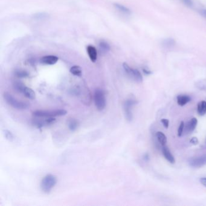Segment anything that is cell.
Returning a JSON list of instances; mask_svg holds the SVG:
<instances>
[{"mask_svg": "<svg viewBox=\"0 0 206 206\" xmlns=\"http://www.w3.org/2000/svg\"><path fill=\"white\" fill-rule=\"evenodd\" d=\"M175 45V41L172 38H167L163 41V46L166 49L172 48Z\"/></svg>", "mask_w": 206, "mask_h": 206, "instance_id": "cell-18", "label": "cell"}, {"mask_svg": "<svg viewBox=\"0 0 206 206\" xmlns=\"http://www.w3.org/2000/svg\"><path fill=\"white\" fill-rule=\"evenodd\" d=\"M99 48L101 50L103 53H107L110 50V47L109 44L104 41H102L99 42Z\"/></svg>", "mask_w": 206, "mask_h": 206, "instance_id": "cell-21", "label": "cell"}, {"mask_svg": "<svg viewBox=\"0 0 206 206\" xmlns=\"http://www.w3.org/2000/svg\"><path fill=\"white\" fill-rule=\"evenodd\" d=\"M56 182H57V178L56 176L52 174L47 175L41 181V190L46 193H50L55 186Z\"/></svg>", "mask_w": 206, "mask_h": 206, "instance_id": "cell-1", "label": "cell"}, {"mask_svg": "<svg viewBox=\"0 0 206 206\" xmlns=\"http://www.w3.org/2000/svg\"><path fill=\"white\" fill-rule=\"evenodd\" d=\"M156 137L159 143L162 146L166 145V144L167 143V137H166L164 134H163L161 132H157L156 133Z\"/></svg>", "mask_w": 206, "mask_h": 206, "instance_id": "cell-16", "label": "cell"}, {"mask_svg": "<svg viewBox=\"0 0 206 206\" xmlns=\"http://www.w3.org/2000/svg\"><path fill=\"white\" fill-rule=\"evenodd\" d=\"M36 118L37 119H33V124L37 128H42L43 127L51 125L56 121V119L54 117H42L44 118V119H39L38 117Z\"/></svg>", "mask_w": 206, "mask_h": 206, "instance_id": "cell-7", "label": "cell"}, {"mask_svg": "<svg viewBox=\"0 0 206 206\" xmlns=\"http://www.w3.org/2000/svg\"><path fill=\"white\" fill-rule=\"evenodd\" d=\"M161 122L162 123L164 127L165 128L167 129L169 127V120L166 119H163L161 120Z\"/></svg>", "mask_w": 206, "mask_h": 206, "instance_id": "cell-26", "label": "cell"}, {"mask_svg": "<svg viewBox=\"0 0 206 206\" xmlns=\"http://www.w3.org/2000/svg\"><path fill=\"white\" fill-rule=\"evenodd\" d=\"M4 99L5 101L9 105H10L11 106L17 109L18 110L26 109L28 107V105L27 103L17 101L10 94L8 93H5L4 94Z\"/></svg>", "mask_w": 206, "mask_h": 206, "instance_id": "cell-3", "label": "cell"}, {"mask_svg": "<svg viewBox=\"0 0 206 206\" xmlns=\"http://www.w3.org/2000/svg\"><path fill=\"white\" fill-rule=\"evenodd\" d=\"M137 103L136 101L132 99H129L125 101L124 104V111L125 114V117L128 121H131L132 120V109L134 105Z\"/></svg>", "mask_w": 206, "mask_h": 206, "instance_id": "cell-6", "label": "cell"}, {"mask_svg": "<svg viewBox=\"0 0 206 206\" xmlns=\"http://www.w3.org/2000/svg\"><path fill=\"white\" fill-rule=\"evenodd\" d=\"M184 127H185V124H184V122H181L180 125L179 126L178 129V135L179 137H181L182 135L183 131H184Z\"/></svg>", "mask_w": 206, "mask_h": 206, "instance_id": "cell-25", "label": "cell"}, {"mask_svg": "<svg viewBox=\"0 0 206 206\" xmlns=\"http://www.w3.org/2000/svg\"><path fill=\"white\" fill-rule=\"evenodd\" d=\"M162 152H163V154L164 155V158L170 163L172 164H174L175 162V160L174 156H173V155L171 154V151H169V149H168V148L164 145V146H162Z\"/></svg>", "mask_w": 206, "mask_h": 206, "instance_id": "cell-10", "label": "cell"}, {"mask_svg": "<svg viewBox=\"0 0 206 206\" xmlns=\"http://www.w3.org/2000/svg\"><path fill=\"white\" fill-rule=\"evenodd\" d=\"M200 182L206 187V177H203L200 179Z\"/></svg>", "mask_w": 206, "mask_h": 206, "instance_id": "cell-29", "label": "cell"}, {"mask_svg": "<svg viewBox=\"0 0 206 206\" xmlns=\"http://www.w3.org/2000/svg\"><path fill=\"white\" fill-rule=\"evenodd\" d=\"M191 101L190 97L187 95H179L177 96V103L180 106H184Z\"/></svg>", "mask_w": 206, "mask_h": 206, "instance_id": "cell-14", "label": "cell"}, {"mask_svg": "<svg viewBox=\"0 0 206 206\" xmlns=\"http://www.w3.org/2000/svg\"><path fill=\"white\" fill-rule=\"evenodd\" d=\"M70 72L72 75L76 76H80L82 73L81 68L78 65H75L71 67Z\"/></svg>", "mask_w": 206, "mask_h": 206, "instance_id": "cell-19", "label": "cell"}, {"mask_svg": "<svg viewBox=\"0 0 206 206\" xmlns=\"http://www.w3.org/2000/svg\"><path fill=\"white\" fill-rule=\"evenodd\" d=\"M198 112L200 116H204L206 113V102L204 101L200 102L198 104Z\"/></svg>", "mask_w": 206, "mask_h": 206, "instance_id": "cell-17", "label": "cell"}, {"mask_svg": "<svg viewBox=\"0 0 206 206\" xmlns=\"http://www.w3.org/2000/svg\"><path fill=\"white\" fill-rule=\"evenodd\" d=\"M3 134L4 137L9 142H13L15 140V137L13 134L12 133V132H10V131L6 129L4 130L3 131Z\"/></svg>", "mask_w": 206, "mask_h": 206, "instance_id": "cell-22", "label": "cell"}, {"mask_svg": "<svg viewBox=\"0 0 206 206\" xmlns=\"http://www.w3.org/2000/svg\"><path fill=\"white\" fill-rule=\"evenodd\" d=\"M94 102L97 109L102 111L106 106V98L103 90L100 88L96 90L94 92Z\"/></svg>", "mask_w": 206, "mask_h": 206, "instance_id": "cell-4", "label": "cell"}, {"mask_svg": "<svg viewBox=\"0 0 206 206\" xmlns=\"http://www.w3.org/2000/svg\"><path fill=\"white\" fill-rule=\"evenodd\" d=\"M182 2L189 7H192L193 6V2L192 0H182Z\"/></svg>", "mask_w": 206, "mask_h": 206, "instance_id": "cell-27", "label": "cell"}, {"mask_svg": "<svg viewBox=\"0 0 206 206\" xmlns=\"http://www.w3.org/2000/svg\"><path fill=\"white\" fill-rule=\"evenodd\" d=\"M86 51L90 60L93 62H95L97 59V53L96 48L92 46H88L86 47Z\"/></svg>", "mask_w": 206, "mask_h": 206, "instance_id": "cell-11", "label": "cell"}, {"mask_svg": "<svg viewBox=\"0 0 206 206\" xmlns=\"http://www.w3.org/2000/svg\"><path fill=\"white\" fill-rule=\"evenodd\" d=\"M123 67L127 75L134 81L138 83L142 82L143 81L142 75L138 70L131 68L127 63H123Z\"/></svg>", "mask_w": 206, "mask_h": 206, "instance_id": "cell-5", "label": "cell"}, {"mask_svg": "<svg viewBox=\"0 0 206 206\" xmlns=\"http://www.w3.org/2000/svg\"><path fill=\"white\" fill-rule=\"evenodd\" d=\"M189 164L193 167H201L206 164V155L190 159Z\"/></svg>", "mask_w": 206, "mask_h": 206, "instance_id": "cell-8", "label": "cell"}, {"mask_svg": "<svg viewBox=\"0 0 206 206\" xmlns=\"http://www.w3.org/2000/svg\"><path fill=\"white\" fill-rule=\"evenodd\" d=\"M15 75H17V77H26L28 76V73L25 71H23V70L17 71L15 73Z\"/></svg>", "mask_w": 206, "mask_h": 206, "instance_id": "cell-24", "label": "cell"}, {"mask_svg": "<svg viewBox=\"0 0 206 206\" xmlns=\"http://www.w3.org/2000/svg\"><path fill=\"white\" fill-rule=\"evenodd\" d=\"M114 6L118 11L122 12V13H124V14H126V15L131 14V10H129V9L127 8V7L122 5V4H118V3H115V4H114Z\"/></svg>", "mask_w": 206, "mask_h": 206, "instance_id": "cell-15", "label": "cell"}, {"mask_svg": "<svg viewBox=\"0 0 206 206\" xmlns=\"http://www.w3.org/2000/svg\"><path fill=\"white\" fill-rule=\"evenodd\" d=\"M21 93H23L28 99L33 100L36 98V94L35 91L31 88H28L26 86L24 87Z\"/></svg>", "mask_w": 206, "mask_h": 206, "instance_id": "cell-13", "label": "cell"}, {"mask_svg": "<svg viewBox=\"0 0 206 206\" xmlns=\"http://www.w3.org/2000/svg\"><path fill=\"white\" fill-rule=\"evenodd\" d=\"M198 124V120L196 118H192L186 124V131L187 133L192 132L196 128Z\"/></svg>", "mask_w": 206, "mask_h": 206, "instance_id": "cell-12", "label": "cell"}, {"mask_svg": "<svg viewBox=\"0 0 206 206\" xmlns=\"http://www.w3.org/2000/svg\"><path fill=\"white\" fill-rule=\"evenodd\" d=\"M143 72H144L146 75H150V74L151 73V72H150V71H149V70H145V69L143 70Z\"/></svg>", "mask_w": 206, "mask_h": 206, "instance_id": "cell-31", "label": "cell"}, {"mask_svg": "<svg viewBox=\"0 0 206 206\" xmlns=\"http://www.w3.org/2000/svg\"><path fill=\"white\" fill-rule=\"evenodd\" d=\"M67 111L64 109H56L54 111H36L33 115L37 117H55L65 116Z\"/></svg>", "mask_w": 206, "mask_h": 206, "instance_id": "cell-2", "label": "cell"}, {"mask_svg": "<svg viewBox=\"0 0 206 206\" xmlns=\"http://www.w3.org/2000/svg\"><path fill=\"white\" fill-rule=\"evenodd\" d=\"M201 15L204 17H205L206 18V10H201Z\"/></svg>", "mask_w": 206, "mask_h": 206, "instance_id": "cell-30", "label": "cell"}, {"mask_svg": "<svg viewBox=\"0 0 206 206\" xmlns=\"http://www.w3.org/2000/svg\"><path fill=\"white\" fill-rule=\"evenodd\" d=\"M190 142L191 143H192L193 145H197V144L199 142H198V138H197V137H193V138L190 140Z\"/></svg>", "mask_w": 206, "mask_h": 206, "instance_id": "cell-28", "label": "cell"}, {"mask_svg": "<svg viewBox=\"0 0 206 206\" xmlns=\"http://www.w3.org/2000/svg\"><path fill=\"white\" fill-rule=\"evenodd\" d=\"M13 86H14V88L15 89L16 91H17L18 92L21 93L22 91H23V90L24 88V87L25 86V85L23 83H21V82H15L14 83Z\"/></svg>", "mask_w": 206, "mask_h": 206, "instance_id": "cell-23", "label": "cell"}, {"mask_svg": "<svg viewBox=\"0 0 206 206\" xmlns=\"http://www.w3.org/2000/svg\"><path fill=\"white\" fill-rule=\"evenodd\" d=\"M59 60V58L53 55H47L43 56L40 59V62L45 65H54Z\"/></svg>", "mask_w": 206, "mask_h": 206, "instance_id": "cell-9", "label": "cell"}, {"mask_svg": "<svg viewBox=\"0 0 206 206\" xmlns=\"http://www.w3.org/2000/svg\"><path fill=\"white\" fill-rule=\"evenodd\" d=\"M68 128L70 131H75L77 129L78 126H79V123L76 120L72 119L68 121Z\"/></svg>", "mask_w": 206, "mask_h": 206, "instance_id": "cell-20", "label": "cell"}]
</instances>
